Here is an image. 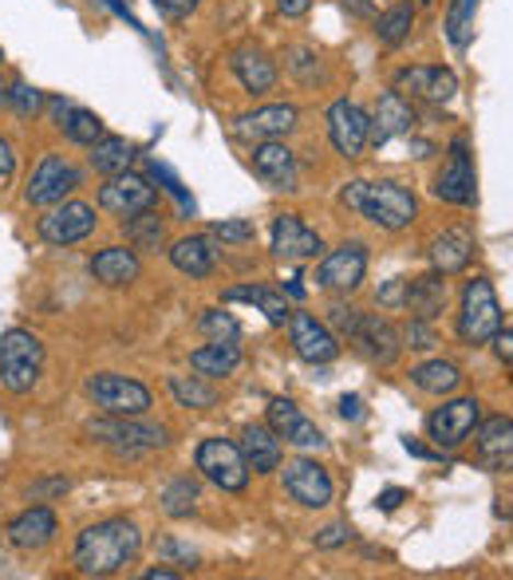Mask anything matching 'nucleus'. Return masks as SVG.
Segmentation results:
<instances>
[{"label":"nucleus","mask_w":513,"mask_h":580,"mask_svg":"<svg viewBox=\"0 0 513 580\" xmlns=\"http://www.w3.org/2000/svg\"><path fill=\"white\" fill-rule=\"evenodd\" d=\"M142 549V533L127 518H111V522L88 525L79 533L71 561H76L79 577H115L118 569H127Z\"/></svg>","instance_id":"obj_1"},{"label":"nucleus","mask_w":513,"mask_h":580,"mask_svg":"<svg viewBox=\"0 0 513 580\" xmlns=\"http://www.w3.org/2000/svg\"><path fill=\"white\" fill-rule=\"evenodd\" d=\"M340 206L364 214L372 226L387 229V234H403L419 214L414 194L407 186H399V182H364V178H352L340 190Z\"/></svg>","instance_id":"obj_2"},{"label":"nucleus","mask_w":513,"mask_h":580,"mask_svg":"<svg viewBox=\"0 0 513 580\" xmlns=\"http://www.w3.org/2000/svg\"><path fill=\"white\" fill-rule=\"evenodd\" d=\"M502 328V305L498 293L486 276H474L463 288V305H458V340L470 348H482L493 340V332Z\"/></svg>","instance_id":"obj_3"},{"label":"nucleus","mask_w":513,"mask_h":580,"mask_svg":"<svg viewBox=\"0 0 513 580\" xmlns=\"http://www.w3.org/2000/svg\"><path fill=\"white\" fill-rule=\"evenodd\" d=\"M44 367V344L39 336L24 332V328H9L0 336V384L12 395H29Z\"/></svg>","instance_id":"obj_4"},{"label":"nucleus","mask_w":513,"mask_h":580,"mask_svg":"<svg viewBox=\"0 0 513 580\" xmlns=\"http://www.w3.org/2000/svg\"><path fill=\"white\" fill-rule=\"evenodd\" d=\"M88 434L99 439V443H107L115 454H127V458H135V454H142V451H158V446L170 443L167 427L138 423V414H111L103 423H91Z\"/></svg>","instance_id":"obj_5"},{"label":"nucleus","mask_w":513,"mask_h":580,"mask_svg":"<svg viewBox=\"0 0 513 580\" xmlns=\"http://www.w3.org/2000/svg\"><path fill=\"white\" fill-rule=\"evenodd\" d=\"M194 466L202 470V478H209L217 490H226V493H241L249 486L246 454H241L237 443H226V439H206V443H197Z\"/></svg>","instance_id":"obj_6"},{"label":"nucleus","mask_w":513,"mask_h":580,"mask_svg":"<svg viewBox=\"0 0 513 580\" xmlns=\"http://www.w3.org/2000/svg\"><path fill=\"white\" fill-rule=\"evenodd\" d=\"M434 197L438 202H451V206H474L478 202V178H474L470 162V143L463 135L451 143V155H446V167L434 174Z\"/></svg>","instance_id":"obj_7"},{"label":"nucleus","mask_w":513,"mask_h":580,"mask_svg":"<svg viewBox=\"0 0 513 580\" xmlns=\"http://www.w3.org/2000/svg\"><path fill=\"white\" fill-rule=\"evenodd\" d=\"M88 395L91 403L103 407L107 414H142L150 411V391L138 379H127V375H115V372H103V375H91L88 379Z\"/></svg>","instance_id":"obj_8"},{"label":"nucleus","mask_w":513,"mask_h":580,"mask_svg":"<svg viewBox=\"0 0 513 580\" xmlns=\"http://www.w3.org/2000/svg\"><path fill=\"white\" fill-rule=\"evenodd\" d=\"M328 138H332L335 155L360 158L372 143V115L352 99H335L328 107Z\"/></svg>","instance_id":"obj_9"},{"label":"nucleus","mask_w":513,"mask_h":580,"mask_svg":"<svg viewBox=\"0 0 513 580\" xmlns=\"http://www.w3.org/2000/svg\"><path fill=\"white\" fill-rule=\"evenodd\" d=\"M399 95H407L414 103H451L458 95V76L451 68H438V64H414V68H399L391 83Z\"/></svg>","instance_id":"obj_10"},{"label":"nucleus","mask_w":513,"mask_h":580,"mask_svg":"<svg viewBox=\"0 0 513 580\" xmlns=\"http://www.w3.org/2000/svg\"><path fill=\"white\" fill-rule=\"evenodd\" d=\"M478 427V399L466 395V399H451L438 411L426 414V434L438 451H458Z\"/></svg>","instance_id":"obj_11"},{"label":"nucleus","mask_w":513,"mask_h":580,"mask_svg":"<svg viewBox=\"0 0 513 580\" xmlns=\"http://www.w3.org/2000/svg\"><path fill=\"white\" fill-rule=\"evenodd\" d=\"M367 276V246L360 241H344L340 249L320 261L316 269V285L328 288V293H355V288L364 285Z\"/></svg>","instance_id":"obj_12"},{"label":"nucleus","mask_w":513,"mask_h":580,"mask_svg":"<svg viewBox=\"0 0 513 580\" xmlns=\"http://www.w3.org/2000/svg\"><path fill=\"white\" fill-rule=\"evenodd\" d=\"M76 186H79V170L71 167L68 158L44 155L36 162V170H32L24 197H29L32 206H59V202H64V197H68Z\"/></svg>","instance_id":"obj_13"},{"label":"nucleus","mask_w":513,"mask_h":580,"mask_svg":"<svg viewBox=\"0 0 513 580\" xmlns=\"http://www.w3.org/2000/svg\"><path fill=\"white\" fill-rule=\"evenodd\" d=\"M95 206H88V202H59L48 217H39V237L48 246H76V241L95 234Z\"/></svg>","instance_id":"obj_14"},{"label":"nucleus","mask_w":513,"mask_h":580,"mask_svg":"<svg viewBox=\"0 0 513 580\" xmlns=\"http://www.w3.org/2000/svg\"><path fill=\"white\" fill-rule=\"evenodd\" d=\"M99 206L115 217H135V214H142V209H155V186H150L142 174L123 170V174L107 178V182L99 186Z\"/></svg>","instance_id":"obj_15"},{"label":"nucleus","mask_w":513,"mask_h":580,"mask_svg":"<svg viewBox=\"0 0 513 580\" xmlns=\"http://www.w3.org/2000/svg\"><path fill=\"white\" fill-rule=\"evenodd\" d=\"M288 340H293V352L305 360V364H332L340 355V340L328 325H320L312 312H293L288 316Z\"/></svg>","instance_id":"obj_16"},{"label":"nucleus","mask_w":513,"mask_h":580,"mask_svg":"<svg viewBox=\"0 0 513 580\" xmlns=\"http://www.w3.org/2000/svg\"><path fill=\"white\" fill-rule=\"evenodd\" d=\"M285 490L293 502H300L305 510H324L332 505V478L320 463L312 458H296L285 463Z\"/></svg>","instance_id":"obj_17"},{"label":"nucleus","mask_w":513,"mask_h":580,"mask_svg":"<svg viewBox=\"0 0 513 580\" xmlns=\"http://www.w3.org/2000/svg\"><path fill=\"white\" fill-rule=\"evenodd\" d=\"M296 118L300 111L293 103H269V107H256L249 115H237L233 138L241 143H265V138H285L296 130Z\"/></svg>","instance_id":"obj_18"},{"label":"nucleus","mask_w":513,"mask_h":580,"mask_svg":"<svg viewBox=\"0 0 513 580\" xmlns=\"http://www.w3.org/2000/svg\"><path fill=\"white\" fill-rule=\"evenodd\" d=\"M414 123H419V115H414L411 99L399 95V91H384V95L375 99V111H372V143L367 147H387L391 138L399 135H411Z\"/></svg>","instance_id":"obj_19"},{"label":"nucleus","mask_w":513,"mask_h":580,"mask_svg":"<svg viewBox=\"0 0 513 580\" xmlns=\"http://www.w3.org/2000/svg\"><path fill=\"white\" fill-rule=\"evenodd\" d=\"M253 174L273 190H296V155L281 143V138H265V143H253Z\"/></svg>","instance_id":"obj_20"},{"label":"nucleus","mask_w":513,"mask_h":580,"mask_svg":"<svg viewBox=\"0 0 513 580\" xmlns=\"http://www.w3.org/2000/svg\"><path fill=\"white\" fill-rule=\"evenodd\" d=\"M352 344L372 360V364H395L399 352H403V340H399V328L384 316H360V328L352 332Z\"/></svg>","instance_id":"obj_21"},{"label":"nucleus","mask_w":513,"mask_h":580,"mask_svg":"<svg viewBox=\"0 0 513 580\" xmlns=\"http://www.w3.org/2000/svg\"><path fill=\"white\" fill-rule=\"evenodd\" d=\"M324 253V241L316 229H308L296 214H281L273 221V257L281 261H308Z\"/></svg>","instance_id":"obj_22"},{"label":"nucleus","mask_w":513,"mask_h":580,"mask_svg":"<svg viewBox=\"0 0 513 580\" xmlns=\"http://www.w3.org/2000/svg\"><path fill=\"white\" fill-rule=\"evenodd\" d=\"M229 68H233L237 83L249 91V95H269L276 88V64L265 48L256 44H241V48L229 56Z\"/></svg>","instance_id":"obj_23"},{"label":"nucleus","mask_w":513,"mask_h":580,"mask_svg":"<svg viewBox=\"0 0 513 580\" xmlns=\"http://www.w3.org/2000/svg\"><path fill=\"white\" fill-rule=\"evenodd\" d=\"M478 463L486 470H513V419H486L478 431Z\"/></svg>","instance_id":"obj_24"},{"label":"nucleus","mask_w":513,"mask_h":580,"mask_svg":"<svg viewBox=\"0 0 513 580\" xmlns=\"http://www.w3.org/2000/svg\"><path fill=\"white\" fill-rule=\"evenodd\" d=\"M470 257H474V234L470 229H463V226L443 229V234L431 241V269L434 273H443V276L463 273V269L470 265Z\"/></svg>","instance_id":"obj_25"},{"label":"nucleus","mask_w":513,"mask_h":580,"mask_svg":"<svg viewBox=\"0 0 513 580\" xmlns=\"http://www.w3.org/2000/svg\"><path fill=\"white\" fill-rule=\"evenodd\" d=\"M241 454H246V466L253 474H273L281 470V458H285V446H281V434L273 427H246L241 431Z\"/></svg>","instance_id":"obj_26"},{"label":"nucleus","mask_w":513,"mask_h":580,"mask_svg":"<svg viewBox=\"0 0 513 580\" xmlns=\"http://www.w3.org/2000/svg\"><path fill=\"white\" fill-rule=\"evenodd\" d=\"M138 273H142V265H138V253H135V249H127V246L99 249V253L91 257V276H95L99 285H107V288L130 285V281H138Z\"/></svg>","instance_id":"obj_27"},{"label":"nucleus","mask_w":513,"mask_h":580,"mask_svg":"<svg viewBox=\"0 0 513 580\" xmlns=\"http://www.w3.org/2000/svg\"><path fill=\"white\" fill-rule=\"evenodd\" d=\"M403 308L414 316V320H438L443 308H446V276L443 273H426V276L407 281Z\"/></svg>","instance_id":"obj_28"},{"label":"nucleus","mask_w":513,"mask_h":580,"mask_svg":"<svg viewBox=\"0 0 513 580\" xmlns=\"http://www.w3.org/2000/svg\"><path fill=\"white\" fill-rule=\"evenodd\" d=\"M56 537V513L48 510V505H32V510H24L16 518V522L9 525V542L12 549H44V545Z\"/></svg>","instance_id":"obj_29"},{"label":"nucleus","mask_w":513,"mask_h":580,"mask_svg":"<svg viewBox=\"0 0 513 580\" xmlns=\"http://www.w3.org/2000/svg\"><path fill=\"white\" fill-rule=\"evenodd\" d=\"M56 115H59V130L76 143V147H95L99 138L107 135V127H103V118L95 115V111L88 107H71V103H59L56 99Z\"/></svg>","instance_id":"obj_30"},{"label":"nucleus","mask_w":513,"mask_h":580,"mask_svg":"<svg viewBox=\"0 0 513 580\" xmlns=\"http://www.w3.org/2000/svg\"><path fill=\"white\" fill-rule=\"evenodd\" d=\"M237 364H241V348L221 344V340H209L206 348L190 352V367H194L202 379H226V375L237 372Z\"/></svg>","instance_id":"obj_31"},{"label":"nucleus","mask_w":513,"mask_h":580,"mask_svg":"<svg viewBox=\"0 0 513 580\" xmlns=\"http://www.w3.org/2000/svg\"><path fill=\"white\" fill-rule=\"evenodd\" d=\"M170 265H174L178 273L202 281V276L214 273V249H209L206 237H182V241L170 246Z\"/></svg>","instance_id":"obj_32"},{"label":"nucleus","mask_w":513,"mask_h":580,"mask_svg":"<svg viewBox=\"0 0 513 580\" xmlns=\"http://www.w3.org/2000/svg\"><path fill=\"white\" fill-rule=\"evenodd\" d=\"M411 384L426 395H454L463 387V372L451 360H431V364H419L411 372Z\"/></svg>","instance_id":"obj_33"},{"label":"nucleus","mask_w":513,"mask_h":580,"mask_svg":"<svg viewBox=\"0 0 513 580\" xmlns=\"http://www.w3.org/2000/svg\"><path fill=\"white\" fill-rule=\"evenodd\" d=\"M130 162H135V147H130L127 138L103 135L95 147H91V167H95V174H103V178L123 174V170H130Z\"/></svg>","instance_id":"obj_34"},{"label":"nucleus","mask_w":513,"mask_h":580,"mask_svg":"<svg viewBox=\"0 0 513 580\" xmlns=\"http://www.w3.org/2000/svg\"><path fill=\"white\" fill-rule=\"evenodd\" d=\"M411 29H414V4L411 0H399V4H391L387 12L375 16V39H379L384 48H399V44L411 36Z\"/></svg>","instance_id":"obj_35"},{"label":"nucleus","mask_w":513,"mask_h":580,"mask_svg":"<svg viewBox=\"0 0 513 580\" xmlns=\"http://www.w3.org/2000/svg\"><path fill=\"white\" fill-rule=\"evenodd\" d=\"M226 300H249V305H256L261 312H265L269 325H288V316H293V308L285 305V296L273 293V288H261V285H241V288H226Z\"/></svg>","instance_id":"obj_36"},{"label":"nucleus","mask_w":513,"mask_h":580,"mask_svg":"<svg viewBox=\"0 0 513 580\" xmlns=\"http://www.w3.org/2000/svg\"><path fill=\"white\" fill-rule=\"evenodd\" d=\"M170 395L178 399V407H197V411L217 403V391L202 384V375H170Z\"/></svg>","instance_id":"obj_37"},{"label":"nucleus","mask_w":513,"mask_h":580,"mask_svg":"<svg viewBox=\"0 0 513 580\" xmlns=\"http://www.w3.org/2000/svg\"><path fill=\"white\" fill-rule=\"evenodd\" d=\"M162 234H167V226H162V217L155 209H142V214L127 217V237L135 249H158L162 246Z\"/></svg>","instance_id":"obj_38"},{"label":"nucleus","mask_w":513,"mask_h":580,"mask_svg":"<svg viewBox=\"0 0 513 580\" xmlns=\"http://www.w3.org/2000/svg\"><path fill=\"white\" fill-rule=\"evenodd\" d=\"M162 510L170 518H190L197 510V486L190 478H174V482L162 490Z\"/></svg>","instance_id":"obj_39"},{"label":"nucleus","mask_w":513,"mask_h":580,"mask_svg":"<svg viewBox=\"0 0 513 580\" xmlns=\"http://www.w3.org/2000/svg\"><path fill=\"white\" fill-rule=\"evenodd\" d=\"M285 443H293V446H300V451H324L328 446V439L320 434V427L316 423H308L305 414H296L293 423L285 427V434H281Z\"/></svg>","instance_id":"obj_40"},{"label":"nucleus","mask_w":513,"mask_h":580,"mask_svg":"<svg viewBox=\"0 0 513 580\" xmlns=\"http://www.w3.org/2000/svg\"><path fill=\"white\" fill-rule=\"evenodd\" d=\"M202 332H206L209 340H221V344H237V340H241V325H237L229 312H221V308H209V312L202 316Z\"/></svg>","instance_id":"obj_41"},{"label":"nucleus","mask_w":513,"mask_h":580,"mask_svg":"<svg viewBox=\"0 0 513 580\" xmlns=\"http://www.w3.org/2000/svg\"><path fill=\"white\" fill-rule=\"evenodd\" d=\"M9 107L16 111L20 118H32V115H39V107H44V95H39L32 83L16 79V83H9Z\"/></svg>","instance_id":"obj_42"},{"label":"nucleus","mask_w":513,"mask_h":580,"mask_svg":"<svg viewBox=\"0 0 513 580\" xmlns=\"http://www.w3.org/2000/svg\"><path fill=\"white\" fill-rule=\"evenodd\" d=\"M399 340H403V348H411V352H426V348L438 344V340H434L431 320H414V316H411V325L399 332Z\"/></svg>","instance_id":"obj_43"},{"label":"nucleus","mask_w":513,"mask_h":580,"mask_svg":"<svg viewBox=\"0 0 513 580\" xmlns=\"http://www.w3.org/2000/svg\"><path fill=\"white\" fill-rule=\"evenodd\" d=\"M209 234L221 237V241H229V246H246V241H253V221L229 217V221H214V226H209Z\"/></svg>","instance_id":"obj_44"},{"label":"nucleus","mask_w":513,"mask_h":580,"mask_svg":"<svg viewBox=\"0 0 513 580\" xmlns=\"http://www.w3.org/2000/svg\"><path fill=\"white\" fill-rule=\"evenodd\" d=\"M474 9H478V0H454V12H451V39L463 48L466 44V29H470V20H474Z\"/></svg>","instance_id":"obj_45"},{"label":"nucleus","mask_w":513,"mask_h":580,"mask_svg":"<svg viewBox=\"0 0 513 580\" xmlns=\"http://www.w3.org/2000/svg\"><path fill=\"white\" fill-rule=\"evenodd\" d=\"M150 178H155V182H162V190H167V194H174L178 197V206L182 209H194V202H190L186 197V190H182V182H178V174L170 167H162V162H150Z\"/></svg>","instance_id":"obj_46"},{"label":"nucleus","mask_w":513,"mask_h":580,"mask_svg":"<svg viewBox=\"0 0 513 580\" xmlns=\"http://www.w3.org/2000/svg\"><path fill=\"white\" fill-rule=\"evenodd\" d=\"M288 68H293V76L305 79V83H316V79L324 76V71H320V56L308 52V48H296L293 59H288Z\"/></svg>","instance_id":"obj_47"},{"label":"nucleus","mask_w":513,"mask_h":580,"mask_svg":"<svg viewBox=\"0 0 513 580\" xmlns=\"http://www.w3.org/2000/svg\"><path fill=\"white\" fill-rule=\"evenodd\" d=\"M328 312H332L335 332L352 340V332H355V328H360V316H364V312H355V308H347V305H332V308H328Z\"/></svg>","instance_id":"obj_48"},{"label":"nucleus","mask_w":513,"mask_h":580,"mask_svg":"<svg viewBox=\"0 0 513 580\" xmlns=\"http://www.w3.org/2000/svg\"><path fill=\"white\" fill-rule=\"evenodd\" d=\"M162 16H170V20H182V16H190V12L202 4V0H150Z\"/></svg>","instance_id":"obj_49"},{"label":"nucleus","mask_w":513,"mask_h":580,"mask_svg":"<svg viewBox=\"0 0 513 580\" xmlns=\"http://www.w3.org/2000/svg\"><path fill=\"white\" fill-rule=\"evenodd\" d=\"M347 537H352L347 525H328V530L316 533V549H335V545H344Z\"/></svg>","instance_id":"obj_50"},{"label":"nucleus","mask_w":513,"mask_h":580,"mask_svg":"<svg viewBox=\"0 0 513 580\" xmlns=\"http://www.w3.org/2000/svg\"><path fill=\"white\" fill-rule=\"evenodd\" d=\"M490 344H493V352H498V360H502V364L513 372V332H510V328H498Z\"/></svg>","instance_id":"obj_51"},{"label":"nucleus","mask_w":513,"mask_h":580,"mask_svg":"<svg viewBox=\"0 0 513 580\" xmlns=\"http://www.w3.org/2000/svg\"><path fill=\"white\" fill-rule=\"evenodd\" d=\"M403 293H407V281H403V276H395L391 285L379 293V305H384V308H403Z\"/></svg>","instance_id":"obj_52"},{"label":"nucleus","mask_w":513,"mask_h":580,"mask_svg":"<svg viewBox=\"0 0 513 580\" xmlns=\"http://www.w3.org/2000/svg\"><path fill=\"white\" fill-rule=\"evenodd\" d=\"M308 9H312V0H276V12H281V16H288V20L305 16Z\"/></svg>","instance_id":"obj_53"},{"label":"nucleus","mask_w":513,"mask_h":580,"mask_svg":"<svg viewBox=\"0 0 513 580\" xmlns=\"http://www.w3.org/2000/svg\"><path fill=\"white\" fill-rule=\"evenodd\" d=\"M340 414H344V419H364V399H360V395H344V399H340Z\"/></svg>","instance_id":"obj_54"},{"label":"nucleus","mask_w":513,"mask_h":580,"mask_svg":"<svg viewBox=\"0 0 513 580\" xmlns=\"http://www.w3.org/2000/svg\"><path fill=\"white\" fill-rule=\"evenodd\" d=\"M407 502V493L403 490H384L379 493V498H375V505H379V510L384 513H391V510H399V505Z\"/></svg>","instance_id":"obj_55"},{"label":"nucleus","mask_w":513,"mask_h":580,"mask_svg":"<svg viewBox=\"0 0 513 580\" xmlns=\"http://www.w3.org/2000/svg\"><path fill=\"white\" fill-rule=\"evenodd\" d=\"M12 170H16V155H12V147L0 138V178H12Z\"/></svg>","instance_id":"obj_56"},{"label":"nucleus","mask_w":513,"mask_h":580,"mask_svg":"<svg viewBox=\"0 0 513 580\" xmlns=\"http://www.w3.org/2000/svg\"><path fill=\"white\" fill-rule=\"evenodd\" d=\"M162 553H167V557H182V561H194V549H182V545H174V542H162Z\"/></svg>","instance_id":"obj_57"},{"label":"nucleus","mask_w":513,"mask_h":580,"mask_svg":"<svg viewBox=\"0 0 513 580\" xmlns=\"http://www.w3.org/2000/svg\"><path fill=\"white\" fill-rule=\"evenodd\" d=\"M344 9H352L355 16H375L372 0H344Z\"/></svg>","instance_id":"obj_58"},{"label":"nucleus","mask_w":513,"mask_h":580,"mask_svg":"<svg viewBox=\"0 0 513 580\" xmlns=\"http://www.w3.org/2000/svg\"><path fill=\"white\" fill-rule=\"evenodd\" d=\"M170 577H178L174 569H150L147 572V580H170Z\"/></svg>","instance_id":"obj_59"},{"label":"nucleus","mask_w":513,"mask_h":580,"mask_svg":"<svg viewBox=\"0 0 513 580\" xmlns=\"http://www.w3.org/2000/svg\"><path fill=\"white\" fill-rule=\"evenodd\" d=\"M9 103V83H4V76H0V107Z\"/></svg>","instance_id":"obj_60"},{"label":"nucleus","mask_w":513,"mask_h":580,"mask_svg":"<svg viewBox=\"0 0 513 580\" xmlns=\"http://www.w3.org/2000/svg\"><path fill=\"white\" fill-rule=\"evenodd\" d=\"M0 59H4V56H0Z\"/></svg>","instance_id":"obj_61"}]
</instances>
